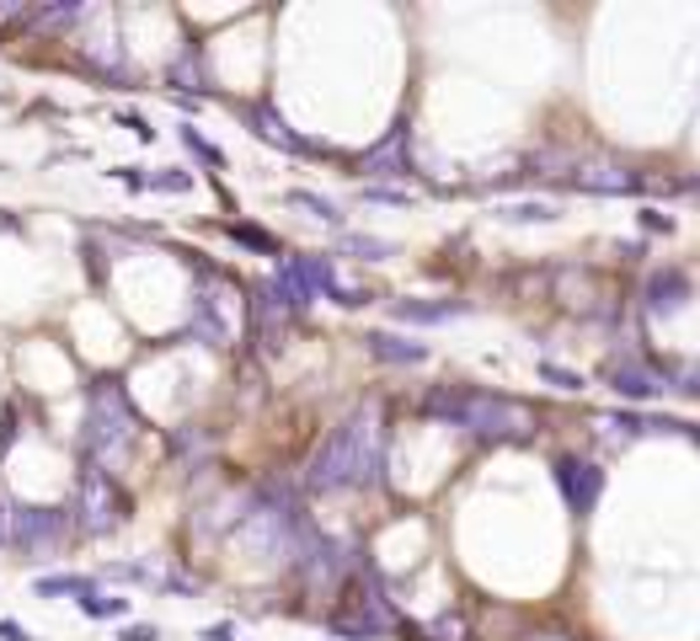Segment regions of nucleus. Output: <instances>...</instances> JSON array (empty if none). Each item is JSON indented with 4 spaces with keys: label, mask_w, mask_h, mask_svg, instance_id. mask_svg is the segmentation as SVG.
Returning a JSON list of instances; mask_svg holds the SVG:
<instances>
[{
    "label": "nucleus",
    "mask_w": 700,
    "mask_h": 641,
    "mask_svg": "<svg viewBox=\"0 0 700 641\" xmlns=\"http://www.w3.org/2000/svg\"><path fill=\"white\" fill-rule=\"evenodd\" d=\"M370 481H380V423H374V412H359L342 428H331V439L311 454L305 486L348 492V486H370Z\"/></svg>",
    "instance_id": "nucleus-1"
},
{
    "label": "nucleus",
    "mask_w": 700,
    "mask_h": 641,
    "mask_svg": "<svg viewBox=\"0 0 700 641\" xmlns=\"http://www.w3.org/2000/svg\"><path fill=\"white\" fill-rule=\"evenodd\" d=\"M428 417L450 423V428H465L476 439H524L530 434V412L508 396H487V391H454V385H439L422 401Z\"/></svg>",
    "instance_id": "nucleus-2"
},
{
    "label": "nucleus",
    "mask_w": 700,
    "mask_h": 641,
    "mask_svg": "<svg viewBox=\"0 0 700 641\" xmlns=\"http://www.w3.org/2000/svg\"><path fill=\"white\" fill-rule=\"evenodd\" d=\"M139 434V412H134V401H128L124 380H91L86 385V423H81V454L91 465H102V460H113V454H124V443Z\"/></svg>",
    "instance_id": "nucleus-3"
},
{
    "label": "nucleus",
    "mask_w": 700,
    "mask_h": 641,
    "mask_svg": "<svg viewBox=\"0 0 700 641\" xmlns=\"http://www.w3.org/2000/svg\"><path fill=\"white\" fill-rule=\"evenodd\" d=\"M128 519V497L124 486L108 476V465H81V535L91 540H102V535H113L118 524Z\"/></svg>",
    "instance_id": "nucleus-4"
},
{
    "label": "nucleus",
    "mask_w": 700,
    "mask_h": 641,
    "mask_svg": "<svg viewBox=\"0 0 700 641\" xmlns=\"http://www.w3.org/2000/svg\"><path fill=\"white\" fill-rule=\"evenodd\" d=\"M65 535H70V514L65 508H38V503H16L11 524H5V540L33 561H43L48 551H65Z\"/></svg>",
    "instance_id": "nucleus-5"
},
{
    "label": "nucleus",
    "mask_w": 700,
    "mask_h": 641,
    "mask_svg": "<svg viewBox=\"0 0 700 641\" xmlns=\"http://www.w3.org/2000/svg\"><path fill=\"white\" fill-rule=\"evenodd\" d=\"M556 486H562V497H567L573 514H588L599 503V492H605V476H599V465H588L577 454H562L556 460Z\"/></svg>",
    "instance_id": "nucleus-6"
},
{
    "label": "nucleus",
    "mask_w": 700,
    "mask_h": 641,
    "mask_svg": "<svg viewBox=\"0 0 700 641\" xmlns=\"http://www.w3.org/2000/svg\"><path fill=\"white\" fill-rule=\"evenodd\" d=\"M251 134H257V139H268V145H279V150H289V156H311V150H316V145H311V139H300V134H294L273 108H251Z\"/></svg>",
    "instance_id": "nucleus-7"
},
{
    "label": "nucleus",
    "mask_w": 700,
    "mask_h": 641,
    "mask_svg": "<svg viewBox=\"0 0 700 641\" xmlns=\"http://www.w3.org/2000/svg\"><path fill=\"white\" fill-rule=\"evenodd\" d=\"M402 145H407V128L385 134L370 156H364V171H370V177H407V156H402Z\"/></svg>",
    "instance_id": "nucleus-8"
},
{
    "label": "nucleus",
    "mask_w": 700,
    "mask_h": 641,
    "mask_svg": "<svg viewBox=\"0 0 700 641\" xmlns=\"http://www.w3.org/2000/svg\"><path fill=\"white\" fill-rule=\"evenodd\" d=\"M364 342H370V353L380 363H422L428 359L422 342H407V337H396V331H370Z\"/></svg>",
    "instance_id": "nucleus-9"
},
{
    "label": "nucleus",
    "mask_w": 700,
    "mask_h": 641,
    "mask_svg": "<svg viewBox=\"0 0 700 641\" xmlns=\"http://www.w3.org/2000/svg\"><path fill=\"white\" fill-rule=\"evenodd\" d=\"M610 391L625 401H653L658 396V380H653L647 369H636V363H616V369H610Z\"/></svg>",
    "instance_id": "nucleus-10"
},
{
    "label": "nucleus",
    "mask_w": 700,
    "mask_h": 641,
    "mask_svg": "<svg viewBox=\"0 0 700 641\" xmlns=\"http://www.w3.org/2000/svg\"><path fill=\"white\" fill-rule=\"evenodd\" d=\"M685 294H690L685 273H653V283H647V311H653V316L679 311V305H685Z\"/></svg>",
    "instance_id": "nucleus-11"
},
{
    "label": "nucleus",
    "mask_w": 700,
    "mask_h": 641,
    "mask_svg": "<svg viewBox=\"0 0 700 641\" xmlns=\"http://www.w3.org/2000/svg\"><path fill=\"white\" fill-rule=\"evenodd\" d=\"M193 337H199L204 348H225V342H230V326H225V316L214 311L208 294H199V305H193Z\"/></svg>",
    "instance_id": "nucleus-12"
},
{
    "label": "nucleus",
    "mask_w": 700,
    "mask_h": 641,
    "mask_svg": "<svg viewBox=\"0 0 700 641\" xmlns=\"http://www.w3.org/2000/svg\"><path fill=\"white\" fill-rule=\"evenodd\" d=\"M91 588H97V583L81 577V572H54V577H38V583H33L38 599H70V594L81 599V594H91Z\"/></svg>",
    "instance_id": "nucleus-13"
},
{
    "label": "nucleus",
    "mask_w": 700,
    "mask_h": 641,
    "mask_svg": "<svg viewBox=\"0 0 700 641\" xmlns=\"http://www.w3.org/2000/svg\"><path fill=\"white\" fill-rule=\"evenodd\" d=\"M465 311V305H454V300H444V305H422V300H396V316L402 320H417V326H439V320H454Z\"/></svg>",
    "instance_id": "nucleus-14"
},
{
    "label": "nucleus",
    "mask_w": 700,
    "mask_h": 641,
    "mask_svg": "<svg viewBox=\"0 0 700 641\" xmlns=\"http://www.w3.org/2000/svg\"><path fill=\"white\" fill-rule=\"evenodd\" d=\"M76 609H81L86 620H124L128 599H118V594H97V588H91V594H81V599H76Z\"/></svg>",
    "instance_id": "nucleus-15"
},
{
    "label": "nucleus",
    "mask_w": 700,
    "mask_h": 641,
    "mask_svg": "<svg viewBox=\"0 0 700 641\" xmlns=\"http://www.w3.org/2000/svg\"><path fill=\"white\" fill-rule=\"evenodd\" d=\"M289 203H294V209H311V214H316V220H327V225H337V220H342V214H337V203L321 199V193H305V188H294V193H289Z\"/></svg>",
    "instance_id": "nucleus-16"
},
{
    "label": "nucleus",
    "mask_w": 700,
    "mask_h": 641,
    "mask_svg": "<svg viewBox=\"0 0 700 641\" xmlns=\"http://www.w3.org/2000/svg\"><path fill=\"white\" fill-rule=\"evenodd\" d=\"M497 214H503V220H513V225H535V220H556V209H551V203H503Z\"/></svg>",
    "instance_id": "nucleus-17"
},
{
    "label": "nucleus",
    "mask_w": 700,
    "mask_h": 641,
    "mask_svg": "<svg viewBox=\"0 0 700 641\" xmlns=\"http://www.w3.org/2000/svg\"><path fill=\"white\" fill-rule=\"evenodd\" d=\"M145 188H156V193H188V188H193V177H188L182 166H166V171H156Z\"/></svg>",
    "instance_id": "nucleus-18"
},
{
    "label": "nucleus",
    "mask_w": 700,
    "mask_h": 641,
    "mask_svg": "<svg viewBox=\"0 0 700 641\" xmlns=\"http://www.w3.org/2000/svg\"><path fill=\"white\" fill-rule=\"evenodd\" d=\"M342 251H353V257H370V262H385L391 257V246L374 236H342Z\"/></svg>",
    "instance_id": "nucleus-19"
},
{
    "label": "nucleus",
    "mask_w": 700,
    "mask_h": 641,
    "mask_svg": "<svg viewBox=\"0 0 700 641\" xmlns=\"http://www.w3.org/2000/svg\"><path fill=\"white\" fill-rule=\"evenodd\" d=\"M177 134H182V145H188V150H193V156H199V160H208V166H225V156H219V150L208 145L204 134H199V128H188V123H182Z\"/></svg>",
    "instance_id": "nucleus-20"
},
{
    "label": "nucleus",
    "mask_w": 700,
    "mask_h": 641,
    "mask_svg": "<svg viewBox=\"0 0 700 641\" xmlns=\"http://www.w3.org/2000/svg\"><path fill=\"white\" fill-rule=\"evenodd\" d=\"M230 236L241 240V246H251V251H279V240L268 236V230H257V225H230Z\"/></svg>",
    "instance_id": "nucleus-21"
},
{
    "label": "nucleus",
    "mask_w": 700,
    "mask_h": 641,
    "mask_svg": "<svg viewBox=\"0 0 700 641\" xmlns=\"http://www.w3.org/2000/svg\"><path fill=\"white\" fill-rule=\"evenodd\" d=\"M540 380H551V385H562V391H583V374H573V369H562V363H540Z\"/></svg>",
    "instance_id": "nucleus-22"
},
{
    "label": "nucleus",
    "mask_w": 700,
    "mask_h": 641,
    "mask_svg": "<svg viewBox=\"0 0 700 641\" xmlns=\"http://www.w3.org/2000/svg\"><path fill=\"white\" fill-rule=\"evenodd\" d=\"M113 177H118V182H124L128 193H145V182H150V177H145V171H139V166H113Z\"/></svg>",
    "instance_id": "nucleus-23"
},
{
    "label": "nucleus",
    "mask_w": 700,
    "mask_h": 641,
    "mask_svg": "<svg viewBox=\"0 0 700 641\" xmlns=\"http://www.w3.org/2000/svg\"><path fill=\"white\" fill-rule=\"evenodd\" d=\"M118 641H161V631H156V626H145V620H134V626L118 631Z\"/></svg>",
    "instance_id": "nucleus-24"
},
{
    "label": "nucleus",
    "mask_w": 700,
    "mask_h": 641,
    "mask_svg": "<svg viewBox=\"0 0 700 641\" xmlns=\"http://www.w3.org/2000/svg\"><path fill=\"white\" fill-rule=\"evenodd\" d=\"M0 641H38V637H27V626H16V620H0Z\"/></svg>",
    "instance_id": "nucleus-25"
},
{
    "label": "nucleus",
    "mask_w": 700,
    "mask_h": 641,
    "mask_svg": "<svg viewBox=\"0 0 700 641\" xmlns=\"http://www.w3.org/2000/svg\"><path fill=\"white\" fill-rule=\"evenodd\" d=\"M374 203H407V193H396V188H370Z\"/></svg>",
    "instance_id": "nucleus-26"
},
{
    "label": "nucleus",
    "mask_w": 700,
    "mask_h": 641,
    "mask_svg": "<svg viewBox=\"0 0 700 641\" xmlns=\"http://www.w3.org/2000/svg\"><path fill=\"white\" fill-rule=\"evenodd\" d=\"M204 641H236V631H230V626H208Z\"/></svg>",
    "instance_id": "nucleus-27"
},
{
    "label": "nucleus",
    "mask_w": 700,
    "mask_h": 641,
    "mask_svg": "<svg viewBox=\"0 0 700 641\" xmlns=\"http://www.w3.org/2000/svg\"><path fill=\"white\" fill-rule=\"evenodd\" d=\"M647 230H674V220H663L658 209H647Z\"/></svg>",
    "instance_id": "nucleus-28"
},
{
    "label": "nucleus",
    "mask_w": 700,
    "mask_h": 641,
    "mask_svg": "<svg viewBox=\"0 0 700 641\" xmlns=\"http://www.w3.org/2000/svg\"><path fill=\"white\" fill-rule=\"evenodd\" d=\"M0 546H5V519H0Z\"/></svg>",
    "instance_id": "nucleus-29"
}]
</instances>
